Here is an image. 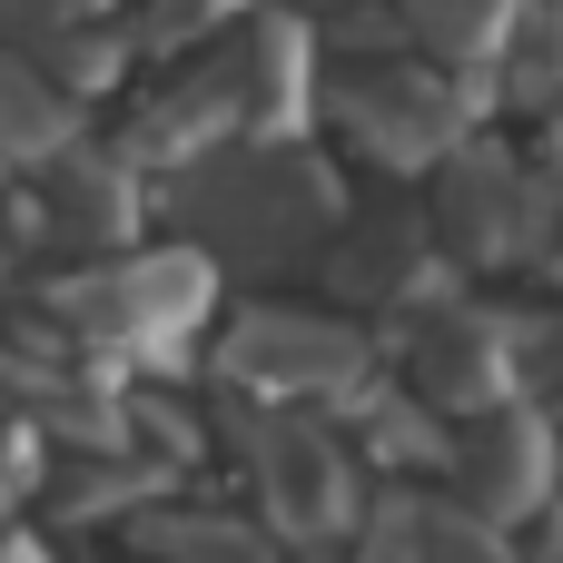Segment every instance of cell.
Instances as JSON below:
<instances>
[{
    "instance_id": "9",
    "label": "cell",
    "mask_w": 563,
    "mask_h": 563,
    "mask_svg": "<svg viewBox=\"0 0 563 563\" xmlns=\"http://www.w3.org/2000/svg\"><path fill=\"white\" fill-rule=\"evenodd\" d=\"M10 218H30V238L40 247H79V257H109L119 238H129V218H139V198H129V168L119 158H99V148H49L40 158V188L10 208Z\"/></svg>"
},
{
    "instance_id": "11",
    "label": "cell",
    "mask_w": 563,
    "mask_h": 563,
    "mask_svg": "<svg viewBox=\"0 0 563 563\" xmlns=\"http://www.w3.org/2000/svg\"><path fill=\"white\" fill-rule=\"evenodd\" d=\"M376 563H525V554H505V534L475 525L465 505L386 495V505H376Z\"/></svg>"
},
{
    "instance_id": "1",
    "label": "cell",
    "mask_w": 563,
    "mask_h": 563,
    "mask_svg": "<svg viewBox=\"0 0 563 563\" xmlns=\"http://www.w3.org/2000/svg\"><path fill=\"white\" fill-rule=\"evenodd\" d=\"M168 208L188 218V238H198L208 267H218V257L287 267V257H307V247L336 228L346 198H336V168L307 158L297 139H218V148H198V158L178 168Z\"/></svg>"
},
{
    "instance_id": "19",
    "label": "cell",
    "mask_w": 563,
    "mask_h": 563,
    "mask_svg": "<svg viewBox=\"0 0 563 563\" xmlns=\"http://www.w3.org/2000/svg\"><path fill=\"white\" fill-rule=\"evenodd\" d=\"M69 10H79V0H0V49H10V40H40V30H59Z\"/></svg>"
},
{
    "instance_id": "6",
    "label": "cell",
    "mask_w": 563,
    "mask_h": 563,
    "mask_svg": "<svg viewBox=\"0 0 563 563\" xmlns=\"http://www.w3.org/2000/svg\"><path fill=\"white\" fill-rule=\"evenodd\" d=\"M435 168H445L435 228L455 238V257H475V267H505V257H525V247L544 238V198L525 188V168H515L505 148H465V139H455Z\"/></svg>"
},
{
    "instance_id": "13",
    "label": "cell",
    "mask_w": 563,
    "mask_h": 563,
    "mask_svg": "<svg viewBox=\"0 0 563 563\" xmlns=\"http://www.w3.org/2000/svg\"><path fill=\"white\" fill-rule=\"evenodd\" d=\"M139 554L158 563H277V534H257L247 515H148L139 525Z\"/></svg>"
},
{
    "instance_id": "12",
    "label": "cell",
    "mask_w": 563,
    "mask_h": 563,
    "mask_svg": "<svg viewBox=\"0 0 563 563\" xmlns=\"http://www.w3.org/2000/svg\"><path fill=\"white\" fill-rule=\"evenodd\" d=\"M69 129H79V99H69L30 49H0V148L40 168L49 148H69Z\"/></svg>"
},
{
    "instance_id": "3",
    "label": "cell",
    "mask_w": 563,
    "mask_h": 563,
    "mask_svg": "<svg viewBox=\"0 0 563 563\" xmlns=\"http://www.w3.org/2000/svg\"><path fill=\"white\" fill-rule=\"evenodd\" d=\"M327 109H336V129H346L366 158H386V168H435V158L465 139V89H455L445 69L396 59V49L346 59L336 89H327Z\"/></svg>"
},
{
    "instance_id": "15",
    "label": "cell",
    "mask_w": 563,
    "mask_h": 563,
    "mask_svg": "<svg viewBox=\"0 0 563 563\" xmlns=\"http://www.w3.org/2000/svg\"><path fill=\"white\" fill-rule=\"evenodd\" d=\"M495 59H505V89L515 99H563V10H525V20H505V40H495Z\"/></svg>"
},
{
    "instance_id": "10",
    "label": "cell",
    "mask_w": 563,
    "mask_h": 563,
    "mask_svg": "<svg viewBox=\"0 0 563 563\" xmlns=\"http://www.w3.org/2000/svg\"><path fill=\"white\" fill-rule=\"evenodd\" d=\"M327 287H336L346 307H406V317H416V297H435L426 228H416V218H376V228H356V238L327 257Z\"/></svg>"
},
{
    "instance_id": "17",
    "label": "cell",
    "mask_w": 563,
    "mask_h": 563,
    "mask_svg": "<svg viewBox=\"0 0 563 563\" xmlns=\"http://www.w3.org/2000/svg\"><path fill=\"white\" fill-rule=\"evenodd\" d=\"M178 485V465H79L69 485H59V515L69 525H89V515H129V505H158Z\"/></svg>"
},
{
    "instance_id": "18",
    "label": "cell",
    "mask_w": 563,
    "mask_h": 563,
    "mask_svg": "<svg viewBox=\"0 0 563 563\" xmlns=\"http://www.w3.org/2000/svg\"><path fill=\"white\" fill-rule=\"evenodd\" d=\"M366 445H376L386 465H435V455H445V435L426 426L416 396H376V406H366Z\"/></svg>"
},
{
    "instance_id": "14",
    "label": "cell",
    "mask_w": 563,
    "mask_h": 563,
    "mask_svg": "<svg viewBox=\"0 0 563 563\" xmlns=\"http://www.w3.org/2000/svg\"><path fill=\"white\" fill-rule=\"evenodd\" d=\"M396 10H406V40H426L445 69L495 59V40H505V20H515V0H396Z\"/></svg>"
},
{
    "instance_id": "22",
    "label": "cell",
    "mask_w": 563,
    "mask_h": 563,
    "mask_svg": "<svg viewBox=\"0 0 563 563\" xmlns=\"http://www.w3.org/2000/svg\"><path fill=\"white\" fill-rule=\"evenodd\" d=\"M554 406H563V366H554Z\"/></svg>"
},
{
    "instance_id": "16",
    "label": "cell",
    "mask_w": 563,
    "mask_h": 563,
    "mask_svg": "<svg viewBox=\"0 0 563 563\" xmlns=\"http://www.w3.org/2000/svg\"><path fill=\"white\" fill-rule=\"evenodd\" d=\"M30 59H40L69 99H89V89H109V79L129 69V40H119V30H69V20H59V30L30 40Z\"/></svg>"
},
{
    "instance_id": "5",
    "label": "cell",
    "mask_w": 563,
    "mask_h": 563,
    "mask_svg": "<svg viewBox=\"0 0 563 563\" xmlns=\"http://www.w3.org/2000/svg\"><path fill=\"white\" fill-rule=\"evenodd\" d=\"M435 465L455 475V505L505 534V525H525V515L554 495V426H544L534 406H475L465 435H445Z\"/></svg>"
},
{
    "instance_id": "2",
    "label": "cell",
    "mask_w": 563,
    "mask_h": 563,
    "mask_svg": "<svg viewBox=\"0 0 563 563\" xmlns=\"http://www.w3.org/2000/svg\"><path fill=\"white\" fill-rule=\"evenodd\" d=\"M218 297V267L198 247H148V257H99L89 277L49 287V317L79 336V346H109V356H178L188 327L208 317Z\"/></svg>"
},
{
    "instance_id": "8",
    "label": "cell",
    "mask_w": 563,
    "mask_h": 563,
    "mask_svg": "<svg viewBox=\"0 0 563 563\" xmlns=\"http://www.w3.org/2000/svg\"><path fill=\"white\" fill-rule=\"evenodd\" d=\"M247 455H257V495H267L287 544H327L356 515V475H346L336 435H317V426H247Z\"/></svg>"
},
{
    "instance_id": "21",
    "label": "cell",
    "mask_w": 563,
    "mask_h": 563,
    "mask_svg": "<svg viewBox=\"0 0 563 563\" xmlns=\"http://www.w3.org/2000/svg\"><path fill=\"white\" fill-rule=\"evenodd\" d=\"M0 297H10V238H0Z\"/></svg>"
},
{
    "instance_id": "20",
    "label": "cell",
    "mask_w": 563,
    "mask_h": 563,
    "mask_svg": "<svg viewBox=\"0 0 563 563\" xmlns=\"http://www.w3.org/2000/svg\"><path fill=\"white\" fill-rule=\"evenodd\" d=\"M0 563H49V554H40L30 534H10V544H0Z\"/></svg>"
},
{
    "instance_id": "4",
    "label": "cell",
    "mask_w": 563,
    "mask_h": 563,
    "mask_svg": "<svg viewBox=\"0 0 563 563\" xmlns=\"http://www.w3.org/2000/svg\"><path fill=\"white\" fill-rule=\"evenodd\" d=\"M218 376L228 396L257 406H307V396H346L366 376V336L346 317H307V307H247L218 336Z\"/></svg>"
},
{
    "instance_id": "7",
    "label": "cell",
    "mask_w": 563,
    "mask_h": 563,
    "mask_svg": "<svg viewBox=\"0 0 563 563\" xmlns=\"http://www.w3.org/2000/svg\"><path fill=\"white\" fill-rule=\"evenodd\" d=\"M515 366H525V336L485 307H435L416 336H406V376L426 406L445 416H475V406H505L515 396Z\"/></svg>"
}]
</instances>
